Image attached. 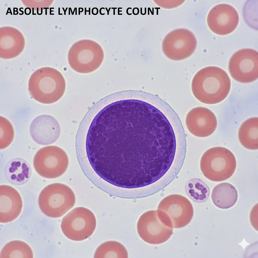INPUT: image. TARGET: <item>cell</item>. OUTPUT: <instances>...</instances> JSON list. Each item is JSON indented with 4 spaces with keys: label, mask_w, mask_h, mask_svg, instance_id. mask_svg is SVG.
I'll list each match as a JSON object with an SVG mask.
<instances>
[{
    "label": "cell",
    "mask_w": 258,
    "mask_h": 258,
    "mask_svg": "<svg viewBox=\"0 0 258 258\" xmlns=\"http://www.w3.org/2000/svg\"><path fill=\"white\" fill-rule=\"evenodd\" d=\"M231 82L227 73L215 66L204 68L198 71L191 83L194 95L200 102L215 104L223 100L230 90Z\"/></svg>",
    "instance_id": "cell-1"
},
{
    "label": "cell",
    "mask_w": 258,
    "mask_h": 258,
    "mask_svg": "<svg viewBox=\"0 0 258 258\" xmlns=\"http://www.w3.org/2000/svg\"><path fill=\"white\" fill-rule=\"evenodd\" d=\"M66 82L61 74L57 70L43 67L34 72L29 81L28 89L32 98L44 104L59 100L66 89Z\"/></svg>",
    "instance_id": "cell-2"
},
{
    "label": "cell",
    "mask_w": 258,
    "mask_h": 258,
    "mask_svg": "<svg viewBox=\"0 0 258 258\" xmlns=\"http://www.w3.org/2000/svg\"><path fill=\"white\" fill-rule=\"evenodd\" d=\"M236 165L233 153L228 149L221 147L207 150L203 155L200 163V169L204 176L215 182L230 178L234 173Z\"/></svg>",
    "instance_id": "cell-3"
},
{
    "label": "cell",
    "mask_w": 258,
    "mask_h": 258,
    "mask_svg": "<svg viewBox=\"0 0 258 258\" xmlns=\"http://www.w3.org/2000/svg\"><path fill=\"white\" fill-rule=\"evenodd\" d=\"M75 201V195L72 189L59 183L51 184L45 187L38 200L41 211L52 218L62 216L74 206Z\"/></svg>",
    "instance_id": "cell-4"
},
{
    "label": "cell",
    "mask_w": 258,
    "mask_h": 258,
    "mask_svg": "<svg viewBox=\"0 0 258 258\" xmlns=\"http://www.w3.org/2000/svg\"><path fill=\"white\" fill-rule=\"evenodd\" d=\"M169 196L159 203L158 216L167 227L173 228H182L191 221L194 215L192 206L185 197L179 195Z\"/></svg>",
    "instance_id": "cell-5"
},
{
    "label": "cell",
    "mask_w": 258,
    "mask_h": 258,
    "mask_svg": "<svg viewBox=\"0 0 258 258\" xmlns=\"http://www.w3.org/2000/svg\"><path fill=\"white\" fill-rule=\"evenodd\" d=\"M33 165L41 176L54 178L63 174L67 170L69 159L65 151L56 146H48L39 149L33 159Z\"/></svg>",
    "instance_id": "cell-6"
},
{
    "label": "cell",
    "mask_w": 258,
    "mask_h": 258,
    "mask_svg": "<svg viewBox=\"0 0 258 258\" xmlns=\"http://www.w3.org/2000/svg\"><path fill=\"white\" fill-rule=\"evenodd\" d=\"M93 213L83 207L75 208L62 219L61 227L65 235L69 239L80 241L91 236L96 226Z\"/></svg>",
    "instance_id": "cell-7"
},
{
    "label": "cell",
    "mask_w": 258,
    "mask_h": 258,
    "mask_svg": "<svg viewBox=\"0 0 258 258\" xmlns=\"http://www.w3.org/2000/svg\"><path fill=\"white\" fill-rule=\"evenodd\" d=\"M229 73L235 80L243 83H249L258 77V53L253 49L244 48L235 52L228 65Z\"/></svg>",
    "instance_id": "cell-8"
},
{
    "label": "cell",
    "mask_w": 258,
    "mask_h": 258,
    "mask_svg": "<svg viewBox=\"0 0 258 258\" xmlns=\"http://www.w3.org/2000/svg\"><path fill=\"white\" fill-rule=\"evenodd\" d=\"M162 49L165 55L174 60H180L190 56L195 51L197 41L189 30L183 28L174 30L164 38Z\"/></svg>",
    "instance_id": "cell-9"
},
{
    "label": "cell",
    "mask_w": 258,
    "mask_h": 258,
    "mask_svg": "<svg viewBox=\"0 0 258 258\" xmlns=\"http://www.w3.org/2000/svg\"><path fill=\"white\" fill-rule=\"evenodd\" d=\"M139 235L144 241L153 244L163 243L173 233V229L165 225L159 218L157 210L147 211L140 217L137 224Z\"/></svg>",
    "instance_id": "cell-10"
},
{
    "label": "cell",
    "mask_w": 258,
    "mask_h": 258,
    "mask_svg": "<svg viewBox=\"0 0 258 258\" xmlns=\"http://www.w3.org/2000/svg\"><path fill=\"white\" fill-rule=\"evenodd\" d=\"M239 21L237 12L228 4H219L213 8L209 12L207 22L210 29L214 33L224 35L233 31Z\"/></svg>",
    "instance_id": "cell-11"
},
{
    "label": "cell",
    "mask_w": 258,
    "mask_h": 258,
    "mask_svg": "<svg viewBox=\"0 0 258 258\" xmlns=\"http://www.w3.org/2000/svg\"><path fill=\"white\" fill-rule=\"evenodd\" d=\"M187 127L194 135L205 137L212 134L217 125L216 117L210 110L202 107L194 108L190 111L186 116Z\"/></svg>",
    "instance_id": "cell-12"
},
{
    "label": "cell",
    "mask_w": 258,
    "mask_h": 258,
    "mask_svg": "<svg viewBox=\"0 0 258 258\" xmlns=\"http://www.w3.org/2000/svg\"><path fill=\"white\" fill-rule=\"evenodd\" d=\"M60 129L57 120L53 116L43 115L38 116L32 121L30 132L32 138L41 145L51 144L58 139Z\"/></svg>",
    "instance_id": "cell-13"
},
{
    "label": "cell",
    "mask_w": 258,
    "mask_h": 258,
    "mask_svg": "<svg viewBox=\"0 0 258 258\" xmlns=\"http://www.w3.org/2000/svg\"><path fill=\"white\" fill-rule=\"evenodd\" d=\"M23 203L18 191L6 185L0 186V222L6 223L14 220L22 210Z\"/></svg>",
    "instance_id": "cell-14"
},
{
    "label": "cell",
    "mask_w": 258,
    "mask_h": 258,
    "mask_svg": "<svg viewBox=\"0 0 258 258\" xmlns=\"http://www.w3.org/2000/svg\"><path fill=\"white\" fill-rule=\"evenodd\" d=\"M5 173L6 178L10 183L20 185L29 180L31 171L30 165L26 161L21 158H15L7 163Z\"/></svg>",
    "instance_id": "cell-15"
},
{
    "label": "cell",
    "mask_w": 258,
    "mask_h": 258,
    "mask_svg": "<svg viewBox=\"0 0 258 258\" xmlns=\"http://www.w3.org/2000/svg\"><path fill=\"white\" fill-rule=\"evenodd\" d=\"M211 198L214 204L222 209L230 208L236 203L237 191L235 187L228 183H220L213 188Z\"/></svg>",
    "instance_id": "cell-16"
},
{
    "label": "cell",
    "mask_w": 258,
    "mask_h": 258,
    "mask_svg": "<svg viewBox=\"0 0 258 258\" xmlns=\"http://www.w3.org/2000/svg\"><path fill=\"white\" fill-rule=\"evenodd\" d=\"M258 118L253 117L244 121L238 131L239 140L242 146L250 150L258 148Z\"/></svg>",
    "instance_id": "cell-17"
},
{
    "label": "cell",
    "mask_w": 258,
    "mask_h": 258,
    "mask_svg": "<svg viewBox=\"0 0 258 258\" xmlns=\"http://www.w3.org/2000/svg\"><path fill=\"white\" fill-rule=\"evenodd\" d=\"M33 253L26 243L14 240L7 243L1 251L0 258H33Z\"/></svg>",
    "instance_id": "cell-18"
},
{
    "label": "cell",
    "mask_w": 258,
    "mask_h": 258,
    "mask_svg": "<svg viewBox=\"0 0 258 258\" xmlns=\"http://www.w3.org/2000/svg\"><path fill=\"white\" fill-rule=\"evenodd\" d=\"M185 189L188 196L198 203L206 201L210 194L209 186L199 178H194L189 180L185 184Z\"/></svg>",
    "instance_id": "cell-19"
},
{
    "label": "cell",
    "mask_w": 258,
    "mask_h": 258,
    "mask_svg": "<svg viewBox=\"0 0 258 258\" xmlns=\"http://www.w3.org/2000/svg\"><path fill=\"white\" fill-rule=\"evenodd\" d=\"M127 251L121 243L115 241L105 242L96 250L94 258H127Z\"/></svg>",
    "instance_id": "cell-20"
},
{
    "label": "cell",
    "mask_w": 258,
    "mask_h": 258,
    "mask_svg": "<svg viewBox=\"0 0 258 258\" xmlns=\"http://www.w3.org/2000/svg\"><path fill=\"white\" fill-rule=\"evenodd\" d=\"M0 149L7 148L13 140L14 132L12 124L7 119L0 116Z\"/></svg>",
    "instance_id": "cell-21"
},
{
    "label": "cell",
    "mask_w": 258,
    "mask_h": 258,
    "mask_svg": "<svg viewBox=\"0 0 258 258\" xmlns=\"http://www.w3.org/2000/svg\"><path fill=\"white\" fill-rule=\"evenodd\" d=\"M122 9V8H118V15H122V14H120L119 13V12L120 11H121V12L122 11H120L119 10V9Z\"/></svg>",
    "instance_id": "cell-22"
},
{
    "label": "cell",
    "mask_w": 258,
    "mask_h": 258,
    "mask_svg": "<svg viewBox=\"0 0 258 258\" xmlns=\"http://www.w3.org/2000/svg\"><path fill=\"white\" fill-rule=\"evenodd\" d=\"M132 9V8H127V10H126V13H127V14L128 15H131V14H132V13H131V14H129V13H128V9Z\"/></svg>",
    "instance_id": "cell-23"
},
{
    "label": "cell",
    "mask_w": 258,
    "mask_h": 258,
    "mask_svg": "<svg viewBox=\"0 0 258 258\" xmlns=\"http://www.w3.org/2000/svg\"><path fill=\"white\" fill-rule=\"evenodd\" d=\"M102 9H105V8H101L100 9V14H101L102 15H104L105 14V13H104V14H102L101 13V10Z\"/></svg>",
    "instance_id": "cell-24"
},
{
    "label": "cell",
    "mask_w": 258,
    "mask_h": 258,
    "mask_svg": "<svg viewBox=\"0 0 258 258\" xmlns=\"http://www.w3.org/2000/svg\"><path fill=\"white\" fill-rule=\"evenodd\" d=\"M111 9H113V10H113V15H115V9H116L117 8H112Z\"/></svg>",
    "instance_id": "cell-25"
},
{
    "label": "cell",
    "mask_w": 258,
    "mask_h": 258,
    "mask_svg": "<svg viewBox=\"0 0 258 258\" xmlns=\"http://www.w3.org/2000/svg\"><path fill=\"white\" fill-rule=\"evenodd\" d=\"M111 8H110L109 9V10H108L107 8H106V10H107V15H109V12L110 11V10Z\"/></svg>",
    "instance_id": "cell-26"
},
{
    "label": "cell",
    "mask_w": 258,
    "mask_h": 258,
    "mask_svg": "<svg viewBox=\"0 0 258 258\" xmlns=\"http://www.w3.org/2000/svg\"><path fill=\"white\" fill-rule=\"evenodd\" d=\"M138 109H139V110H140V111H142V110H143V109H142V107H141V106H140V107H139V108H138Z\"/></svg>",
    "instance_id": "cell-27"
},
{
    "label": "cell",
    "mask_w": 258,
    "mask_h": 258,
    "mask_svg": "<svg viewBox=\"0 0 258 258\" xmlns=\"http://www.w3.org/2000/svg\"><path fill=\"white\" fill-rule=\"evenodd\" d=\"M44 9H46V11H45V12H45V14H46V15H47V9H49V8H44Z\"/></svg>",
    "instance_id": "cell-28"
},
{
    "label": "cell",
    "mask_w": 258,
    "mask_h": 258,
    "mask_svg": "<svg viewBox=\"0 0 258 258\" xmlns=\"http://www.w3.org/2000/svg\"><path fill=\"white\" fill-rule=\"evenodd\" d=\"M111 114L112 115H114L115 113V112H111Z\"/></svg>",
    "instance_id": "cell-29"
},
{
    "label": "cell",
    "mask_w": 258,
    "mask_h": 258,
    "mask_svg": "<svg viewBox=\"0 0 258 258\" xmlns=\"http://www.w3.org/2000/svg\"><path fill=\"white\" fill-rule=\"evenodd\" d=\"M33 15H36V14H34V8H33Z\"/></svg>",
    "instance_id": "cell-30"
},
{
    "label": "cell",
    "mask_w": 258,
    "mask_h": 258,
    "mask_svg": "<svg viewBox=\"0 0 258 258\" xmlns=\"http://www.w3.org/2000/svg\"><path fill=\"white\" fill-rule=\"evenodd\" d=\"M23 9V8H20L19 9V11H21V12H23V11H21V10H20V9Z\"/></svg>",
    "instance_id": "cell-31"
},
{
    "label": "cell",
    "mask_w": 258,
    "mask_h": 258,
    "mask_svg": "<svg viewBox=\"0 0 258 258\" xmlns=\"http://www.w3.org/2000/svg\"><path fill=\"white\" fill-rule=\"evenodd\" d=\"M90 8H89V15H90Z\"/></svg>",
    "instance_id": "cell-32"
}]
</instances>
